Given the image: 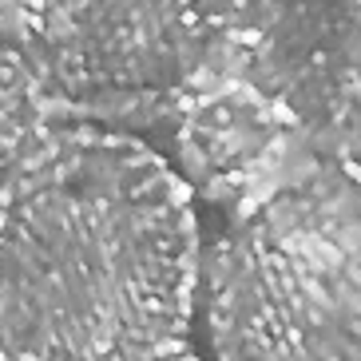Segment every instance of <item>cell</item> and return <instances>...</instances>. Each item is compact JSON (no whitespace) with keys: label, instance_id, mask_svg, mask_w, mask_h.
<instances>
[{"label":"cell","instance_id":"1","mask_svg":"<svg viewBox=\"0 0 361 361\" xmlns=\"http://www.w3.org/2000/svg\"><path fill=\"white\" fill-rule=\"evenodd\" d=\"M199 286L191 187L123 131L60 128L0 187V341L16 361H163Z\"/></svg>","mask_w":361,"mask_h":361},{"label":"cell","instance_id":"2","mask_svg":"<svg viewBox=\"0 0 361 361\" xmlns=\"http://www.w3.org/2000/svg\"><path fill=\"white\" fill-rule=\"evenodd\" d=\"M202 310L219 361H361V163L246 211L207 255Z\"/></svg>","mask_w":361,"mask_h":361},{"label":"cell","instance_id":"3","mask_svg":"<svg viewBox=\"0 0 361 361\" xmlns=\"http://www.w3.org/2000/svg\"><path fill=\"white\" fill-rule=\"evenodd\" d=\"M24 40L72 104L163 107L238 36L246 0H16Z\"/></svg>","mask_w":361,"mask_h":361},{"label":"cell","instance_id":"4","mask_svg":"<svg viewBox=\"0 0 361 361\" xmlns=\"http://www.w3.org/2000/svg\"><path fill=\"white\" fill-rule=\"evenodd\" d=\"M234 44L318 143L361 163V0H246Z\"/></svg>","mask_w":361,"mask_h":361},{"label":"cell","instance_id":"5","mask_svg":"<svg viewBox=\"0 0 361 361\" xmlns=\"http://www.w3.org/2000/svg\"><path fill=\"white\" fill-rule=\"evenodd\" d=\"M298 119L258 84H219L187 104L175 131L183 183L231 207L282 163Z\"/></svg>","mask_w":361,"mask_h":361},{"label":"cell","instance_id":"6","mask_svg":"<svg viewBox=\"0 0 361 361\" xmlns=\"http://www.w3.org/2000/svg\"><path fill=\"white\" fill-rule=\"evenodd\" d=\"M48 119V87L40 68H32L20 52H0V175L40 143Z\"/></svg>","mask_w":361,"mask_h":361},{"label":"cell","instance_id":"7","mask_svg":"<svg viewBox=\"0 0 361 361\" xmlns=\"http://www.w3.org/2000/svg\"><path fill=\"white\" fill-rule=\"evenodd\" d=\"M8 357H12V353L4 350V341H0V361H8Z\"/></svg>","mask_w":361,"mask_h":361},{"label":"cell","instance_id":"8","mask_svg":"<svg viewBox=\"0 0 361 361\" xmlns=\"http://www.w3.org/2000/svg\"><path fill=\"white\" fill-rule=\"evenodd\" d=\"M171 361H199V357H187V353H183V357H171Z\"/></svg>","mask_w":361,"mask_h":361},{"label":"cell","instance_id":"9","mask_svg":"<svg viewBox=\"0 0 361 361\" xmlns=\"http://www.w3.org/2000/svg\"><path fill=\"white\" fill-rule=\"evenodd\" d=\"M0 12H4V0H0Z\"/></svg>","mask_w":361,"mask_h":361}]
</instances>
